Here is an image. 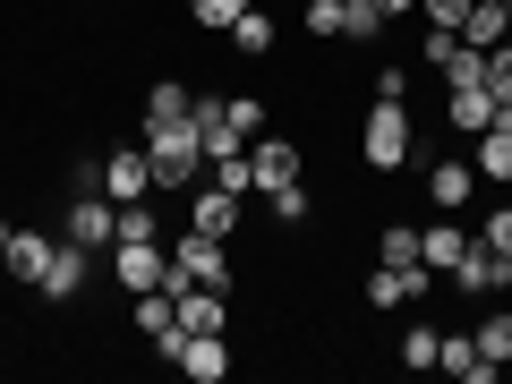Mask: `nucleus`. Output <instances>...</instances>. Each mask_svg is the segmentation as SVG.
I'll use <instances>...</instances> for the list:
<instances>
[{"label":"nucleus","mask_w":512,"mask_h":384,"mask_svg":"<svg viewBox=\"0 0 512 384\" xmlns=\"http://www.w3.org/2000/svg\"><path fill=\"white\" fill-rule=\"evenodd\" d=\"M171 282H214V291H231V256H222V239L180 231V239H171Z\"/></svg>","instance_id":"obj_4"},{"label":"nucleus","mask_w":512,"mask_h":384,"mask_svg":"<svg viewBox=\"0 0 512 384\" xmlns=\"http://www.w3.org/2000/svg\"><path fill=\"white\" fill-rule=\"evenodd\" d=\"M419 9H427V26H453V35H461V18H470V0H419Z\"/></svg>","instance_id":"obj_34"},{"label":"nucleus","mask_w":512,"mask_h":384,"mask_svg":"<svg viewBox=\"0 0 512 384\" xmlns=\"http://www.w3.org/2000/svg\"><path fill=\"white\" fill-rule=\"evenodd\" d=\"M171 282V239H120V291H163Z\"/></svg>","instance_id":"obj_7"},{"label":"nucleus","mask_w":512,"mask_h":384,"mask_svg":"<svg viewBox=\"0 0 512 384\" xmlns=\"http://www.w3.org/2000/svg\"><path fill=\"white\" fill-rule=\"evenodd\" d=\"M239 9H248V0H188V26H214V35H231Z\"/></svg>","instance_id":"obj_25"},{"label":"nucleus","mask_w":512,"mask_h":384,"mask_svg":"<svg viewBox=\"0 0 512 384\" xmlns=\"http://www.w3.org/2000/svg\"><path fill=\"white\" fill-rule=\"evenodd\" d=\"M436 367H453L461 384H495V376H504V359H487V350H478V333H444Z\"/></svg>","instance_id":"obj_13"},{"label":"nucleus","mask_w":512,"mask_h":384,"mask_svg":"<svg viewBox=\"0 0 512 384\" xmlns=\"http://www.w3.org/2000/svg\"><path fill=\"white\" fill-rule=\"evenodd\" d=\"M239 205H248V197H231V188H214V180H205L197 197H188V231H205V239H231V231H239Z\"/></svg>","instance_id":"obj_11"},{"label":"nucleus","mask_w":512,"mask_h":384,"mask_svg":"<svg viewBox=\"0 0 512 384\" xmlns=\"http://www.w3.org/2000/svg\"><path fill=\"white\" fill-rule=\"evenodd\" d=\"M470 163H478V180H487V188H512V120H487V128H478Z\"/></svg>","instance_id":"obj_14"},{"label":"nucleus","mask_w":512,"mask_h":384,"mask_svg":"<svg viewBox=\"0 0 512 384\" xmlns=\"http://www.w3.org/2000/svg\"><path fill=\"white\" fill-rule=\"evenodd\" d=\"M410 111H402V94H376V111H367V128H359V163L367 171H402L410 163Z\"/></svg>","instance_id":"obj_2"},{"label":"nucleus","mask_w":512,"mask_h":384,"mask_svg":"<svg viewBox=\"0 0 512 384\" xmlns=\"http://www.w3.org/2000/svg\"><path fill=\"white\" fill-rule=\"evenodd\" d=\"M487 94H495V103H512V35L487 52Z\"/></svg>","instance_id":"obj_29"},{"label":"nucleus","mask_w":512,"mask_h":384,"mask_svg":"<svg viewBox=\"0 0 512 384\" xmlns=\"http://www.w3.org/2000/svg\"><path fill=\"white\" fill-rule=\"evenodd\" d=\"M103 197L111 205H137V197H154V171H146V146H137V154H103Z\"/></svg>","instance_id":"obj_10"},{"label":"nucleus","mask_w":512,"mask_h":384,"mask_svg":"<svg viewBox=\"0 0 512 384\" xmlns=\"http://www.w3.org/2000/svg\"><path fill=\"white\" fill-rule=\"evenodd\" d=\"M231 43H239L248 60H265V52H274V18H265V9L248 0V9H239V26H231Z\"/></svg>","instance_id":"obj_23"},{"label":"nucleus","mask_w":512,"mask_h":384,"mask_svg":"<svg viewBox=\"0 0 512 384\" xmlns=\"http://www.w3.org/2000/svg\"><path fill=\"white\" fill-rule=\"evenodd\" d=\"M248 163H256V197H274V188L299 180V146L291 137H248Z\"/></svg>","instance_id":"obj_9"},{"label":"nucleus","mask_w":512,"mask_h":384,"mask_svg":"<svg viewBox=\"0 0 512 384\" xmlns=\"http://www.w3.org/2000/svg\"><path fill=\"white\" fill-rule=\"evenodd\" d=\"M478 239H487V248H495V256H512V205H495V214H487V222H478Z\"/></svg>","instance_id":"obj_33"},{"label":"nucleus","mask_w":512,"mask_h":384,"mask_svg":"<svg viewBox=\"0 0 512 384\" xmlns=\"http://www.w3.org/2000/svg\"><path fill=\"white\" fill-rule=\"evenodd\" d=\"M487 120H495V94H487V77H470V86H453V128H461V137H478Z\"/></svg>","instance_id":"obj_20"},{"label":"nucleus","mask_w":512,"mask_h":384,"mask_svg":"<svg viewBox=\"0 0 512 384\" xmlns=\"http://www.w3.org/2000/svg\"><path fill=\"white\" fill-rule=\"evenodd\" d=\"M146 171H154V188H188L205 171V137H197V120H163V128H146Z\"/></svg>","instance_id":"obj_1"},{"label":"nucleus","mask_w":512,"mask_h":384,"mask_svg":"<svg viewBox=\"0 0 512 384\" xmlns=\"http://www.w3.org/2000/svg\"><path fill=\"white\" fill-rule=\"evenodd\" d=\"M265 214H274V222H308V188H274V197H265Z\"/></svg>","instance_id":"obj_30"},{"label":"nucleus","mask_w":512,"mask_h":384,"mask_svg":"<svg viewBox=\"0 0 512 384\" xmlns=\"http://www.w3.org/2000/svg\"><path fill=\"white\" fill-rule=\"evenodd\" d=\"M478 350H487V359H512V316H504V308L478 316Z\"/></svg>","instance_id":"obj_28"},{"label":"nucleus","mask_w":512,"mask_h":384,"mask_svg":"<svg viewBox=\"0 0 512 384\" xmlns=\"http://www.w3.org/2000/svg\"><path fill=\"white\" fill-rule=\"evenodd\" d=\"M453 291H478V299H495V291H512V256H495L487 239L470 231V248H461V265H453Z\"/></svg>","instance_id":"obj_6"},{"label":"nucleus","mask_w":512,"mask_h":384,"mask_svg":"<svg viewBox=\"0 0 512 384\" xmlns=\"http://www.w3.org/2000/svg\"><path fill=\"white\" fill-rule=\"evenodd\" d=\"M9 239H18V222H0V248H9Z\"/></svg>","instance_id":"obj_36"},{"label":"nucleus","mask_w":512,"mask_h":384,"mask_svg":"<svg viewBox=\"0 0 512 384\" xmlns=\"http://www.w3.org/2000/svg\"><path fill=\"white\" fill-rule=\"evenodd\" d=\"M137 333H146L154 350L180 333V299H171V282H163V291H137Z\"/></svg>","instance_id":"obj_18"},{"label":"nucleus","mask_w":512,"mask_h":384,"mask_svg":"<svg viewBox=\"0 0 512 384\" xmlns=\"http://www.w3.org/2000/svg\"><path fill=\"white\" fill-rule=\"evenodd\" d=\"M120 239H163V214H154L146 197H137V205H120ZM120 239H111V248H120Z\"/></svg>","instance_id":"obj_26"},{"label":"nucleus","mask_w":512,"mask_h":384,"mask_svg":"<svg viewBox=\"0 0 512 384\" xmlns=\"http://www.w3.org/2000/svg\"><path fill=\"white\" fill-rule=\"evenodd\" d=\"M504 26H512V0H504Z\"/></svg>","instance_id":"obj_37"},{"label":"nucleus","mask_w":512,"mask_h":384,"mask_svg":"<svg viewBox=\"0 0 512 384\" xmlns=\"http://www.w3.org/2000/svg\"><path fill=\"white\" fill-rule=\"evenodd\" d=\"M461 248H470V231H461V222H419V256H427V274H453Z\"/></svg>","instance_id":"obj_17"},{"label":"nucleus","mask_w":512,"mask_h":384,"mask_svg":"<svg viewBox=\"0 0 512 384\" xmlns=\"http://www.w3.org/2000/svg\"><path fill=\"white\" fill-rule=\"evenodd\" d=\"M205 180H214V188H231V197H256V163H248V146L214 154V163H205Z\"/></svg>","instance_id":"obj_22"},{"label":"nucleus","mask_w":512,"mask_h":384,"mask_svg":"<svg viewBox=\"0 0 512 384\" xmlns=\"http://www.w3.org/2000/svg\"><path fill=\"white\" fill-rule=\"evenodd\" d=\"M188 111H197V86H180V77L146 86V128H163V120H188Z\"/></svg>","instance_id":"obj_19"},{"label":"nucleus","mask_w":512,"mask_h":384,"mask_svg":"<svg viewBox=\"0 0 512 384\" xmlns=\"http://www.w3.org/2000/svg\"><path fill=\"white\" fill-rule=\"evenodd\" d=\"M470 197H478V163H470V154H453V163L427 171V205H436V214H461Z\"/></svg>","instance_id":"obj_12"},{"label":"nucleus","mask_w":512,"mask_h":384,"mask_svg":"<svg viewBox=\"0 0 512 384\" xmlns=\"http://www.w3.org/2000/svg\"><path fill=\"white\" fill-rule=\"evenodd\" d=\"M436 350H444L436 325H410V333H402V367H436Z\"/></svg>","instance_id":"obj_27"},{"label":"nucleus","mask_w":512,"mask_h":384,"mask_svg":"<svg viewBox=\"0 0 512 384\" xmlns=\"http://www.w3.org/2000/svg\"><path fill=\"white\" fill-rule=\"evenodd\" d=\"M163 359L180 367L188 384H222V376H231V342H222V333H171Z\"/></svg>","instance_id":"obj_3"},{"label":"nucleus","mask_w":512,"mask_h":384,"mask_svg":"<svg viewBox=\"0 0 512 384\" xmlns=\"http://www.w3.org/2000/svg\"><path fill=\"white\" fill-rule=\"evenodd\" d=\"M60 239H77V248H111L120 239V205L103 197V188H77V205H69V222H60Z\"/></svg>","instance_id":"obj_5"},{"label":"nucleus","mask_w":512,"mask_h":384,"mask_svg":"<svg viewBox=\"0 0 512 384\" xmlns=\"http://www.w3.org/2000/svg\"><path fill=\"white\" fill-rule=\"evenodd\" d=\"M0 265H9V274H18L26 291H35V282H43V265H52V231H18L9 248H0Z\"/></svg>","instance_id":"obj_16"},{"label":"nucleus","mask_w":512,"mask_h":384,"mask_svg":"<svg viewBox=\"0 0 512 384\" xmlns=\"http://www.w3.org/2000/svg\"><path fill=\"white\" fill-rule=\"evenodd\" d=\"M376 9H384V18H402V9H419V0H376Z\"/></svg>","instance_id":"obj_35"},{"label":"nucleus","mask_w":512,"mask_h":384,"mask_svg":"<svg viewBox=\"0 0 512 384\" xmlns=\"http://www.w3.org/2000/svg\"><path fill=\"white\" fill-rule=\"evenodd\" d=\"M453 52H461V35H453V26H427V43H419V60H427V69H444Z\"/></svg>","instance_id":"obj_31"},{"label":"nucleus","mask_w":512,"mask_h":384,"mask_svg":"<svg viewBox=\"0 0 512 384\" xmlns=\"http://www.w3.org/2000/svg\"><path fill=\"white\" fill-rule=\"evenodd\" d=\"M376 256H384V265H427V256H419V222H384Z\"/></svg>","instance_id":"obj_24"},{"label":"nucleus","mask_w":512,"mask_h":384,"mask_svg":"<svg viewBox=\"0 0 512 384\" xmlns=\"http://www.w3.org/2000/svg\"><path fill=\"white\" fill-rule=\"evenodd\" d=\"M35 291L43 299H77V291H86V248H77V239H52V265H43Z\"/></svg>","instance_id":"obj_15"},{"label":"nucleus","mask_w":512,"mask_h":384,"mask_svg":"<svg viewBox=\"0 0 512 384\" xmlns=\"http://www.w3.org/2000/svg\"><path fill=\"white\" fill-rule=\"evenodd\" d=\"M427 291H436L427 265H376V274H367V308H410V299H427Z\"/></svg>","instance_id":"obj_8"},{"label":"nucleus","mask_w":512,"mask_h":384,"mask_svg":"<svg viewBox=\"0 0 512 384\" xmlns=\"http://www.w3.org/2000/svg\"><path fill=\"white\" fill-rule=\"evenodd\" d=\"M231 128L239 137H265V103H256V94H231Z\"/></svg>","instance_id":"obj_32"},{"label":"nucleus","mask_w":512,"mask_h":384,"mask_svg":"<svg viewBox=\"0 0 512 384\" xmlns=\"http://www.w3.org/2000/svg\"><path fill=\"white\" fill-rule=\"evenodd\" d=\"M512 26H504V0H470V18H461V43H478V52H495Z\"/></svg>","instance_id":"obj_21"}]
</instances>
